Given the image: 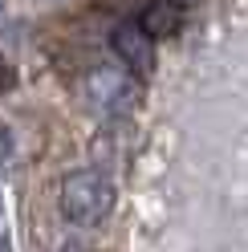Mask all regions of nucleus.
<instances>
[{
    "instance_id": "nucleus-6",
    "label": "nucleus",
    "mask_w": 248,
    "mask_h": 252,
    "mask_svg": "<svg viewBox=\"0 0 248 252\" xmlns=\"http://www.w3.org/2000/svg\"><path fill=\"white\" fill-rule=\"evenodd\" d=\"M0 159H8V130L0 126Z\"/></svg>"
},
{
    "instance_id": "nucleus-3",
    "label": "nucleus",
    "mask_w": 248,
    "mask_h": 252,
    "mask_svg": "<svg viewBox=\"0 0 248 252\" xmlns=\"http://www.w3.org/2000/svg\"><path fill=\"white\" fill-rule=\"evenodd\" d=\"M138 25H143L151 37H171L179 29V8L171 4V0H151L147 12L138 17Z\"/></svg>"
},
{
    "instance_id": "nucleus-7",
    "label": "nucleus",
    "mask_w": 248,
    "mask_h": 252,
    "mask_svg": "<svg viewBox=\"0 0 248 252\" xmlns=\"http://www.w3.org/2000/svg\"><path fill=\"white\" fill-rule=\"evenodd\" d=\"M171 4H175V8H187V4H195V0H171Z\"/></svg>"
},
{
    "instance_id": "nucleus-4",
    "label": "nucleus",
    "mask_w": 248,
    "mask_h": 252,
    "mask_svg": "<svg viewBox=\"0 0 248 252\" xmlns=\"http://www.w3.org/2000/svg\"><path fill=\"white\" fill-rule=\"evenodd\" d=\"M94 98L114 110V106H122V102L134 98V86H122V77H114L110 69H98L94 73Z\"/></svg>"
},
{
    "instance_id": "nucleus-1",
    "label": "nucleus",
    "mask_w": 248,
    "mask_h": 252,
    "mask_svg": "<svg viewBox=\"0 0 248 252\" xmlns=\"http://www.w3.org/2000/svg\"><path fill=\"white\" fill-rule=\"evenodd\" d=\"M110 208H114V183L102 171H73L61 187V212L82 228L102 224Z\"/></svg>"
},
{
    "instance_id": "nucleus-2",
    "label": "nucleus",
    "mask_w": 248,
    "mask_h": 252,
    "mask_svg": "<svg viewBox=\"0 0 248 252\" xmlns=\"http://www.w3.org/2000/svg\"><path fill=\"white\" fill-rule=\"evenodd\" d=\"M114 53H118V61L126 65L130 73H147L151 69V61H155V49H151V33L138 21H122L118 29H114Z\"/></svg>"
},
{
    "instance_id": "nucleus-5",
    "label": "nucleus",
    "mask_w": 248,
    "mask_h": 252,
    "mask_svg": "<svg viewBox=\"0 0 248 252\" xmlns=\"http://www.w3.org/2000/svg\"><path fill=\"white\" fill-rule=\"evenodd\" d=\"M12 82H17V77H12V65H8L4 57H0V94H4V90H12Z\"/></svg>"
}]
</instances>
